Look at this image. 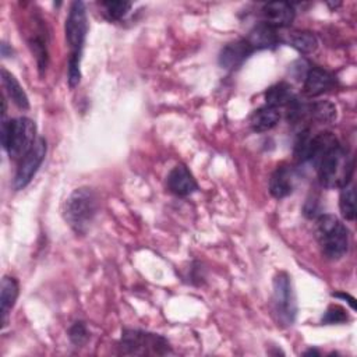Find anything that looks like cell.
Here are the masks:
<instances>
[{"instance_id": "cell-1", "label": "cell", "mask_w": 357, "mask_h": 357, "mask_svg": "<svg viewBox=\"0 0 357 357\" xmlns=\"http://www.w3.org/2000/svg\"><path fill=\"white\" fill-rule=\"evenodd\" d=\"M314 166L319 183L326 188H342L351 183L354 160L339 142L331 146Z\"/></svg>"}, {"instance_id": "cell-2", "label": "cell", "mask_w": 357, "mask_h": 357, "mask_svg": "<svg viewBox=\"0 0 357 357\" xmlns=\"http://www.w3.org/2000/svg\"><path fill=\"white\" fill-rule=\"evenodd\" d=\"M98 197L93 190L81 187L74 190L64 202L63 216L77 234H85L98 213Z\"/></svg>"}, {"instance_id": "cell-3", "label": "cell", "mask_w": 357, "mask_h": 357, "mask_svg": "<svg viewBox=\"0 0 357 357\" xmlns=\"http://www.w3.org/2000/svg\"><path fill=\"white\" fill-rule=\"evenodd\" d=\"M315 237L328 259H340L349 250V230L335 215L326 213L317 218Z\"/></svg>"}, {"instance_id": "cell-4", "label": "cell", "mask_w": 357, "mask_h": 357, "mask_svg": "<svg viewBox=\"0 0 357 357\" xmlns=\"http://www.w3.org/2000/svg\"><path fill=\"white\" fill-rule=\"evenodd\" d=\"M36 142V126L28 117H15L1 121V144L10 158L21 159Z\"/></svg>"}, {"instance_id": "cell-5", "label": "cell", "mask_w": 357, "mask_h": 357, "mask_svg": "<svg viewBox=\"0 0 357 357\" xmlns=\"http://www.w3.org/2000/svg\"><path fill=\"white\" fill-rule=\"evenodd\" d=\"M117 347L119 353L124 356H165L172 353L166 337L139 329H124Z\"/></svg>"}, {"instance_id": "cell-6", "label": "cell", "mask_w": 357, "mask_h": 357, "mask_svg": "<svg viewBox=\"0 0 357 357\" xmlns=\"http://www.w3.org/2000/svg\"><path fill=\"white\" fill-rule=\"evenodd\" d=\"M273 308L278 322L284 326L293 325L297 315V303L290 276L279 272L273 279Z\"/></svg>"}, {"instance_id": "cell-7", "label": "cell", "mask_w": 357, "mask_h": 357, "mask_svg": "<svg viewBox=\"0 0 357 357\" xmlns=\"http://www.w3.org/2000/svg\"><path fill=\"white\" fill-rule=\"evenodd\" d=\"M66 40L71 50L70 54H82L84 43L88 33V18L85 4L82 1H73L64 25Z\"/></svg>"}, {"instance_id": "cell-8", "label": "cell", "mask_w": 357, "mask_h": 357, "mask_svg": "<svg viewBox=\"0 0 357 357\" xmlns=\"http://www.w3.org/2000/svg\"><path fill=\"white\" fill-rule=\"evenodd\" d=\"M46 152H47L46 139L38 138L36 142L33 144V146L25 153V156L20 159V165L17 167L14 180H13V187L15 191L25 188L31 183V180L39 170V167L46 156Z\"/></svg>"}, {"instance_id": "cell-9", "label": "cell", "mask_w": 357, "mask_h": 357, "mask_svg": "<svg viewBox=\"0 0 357 357\" xmlns=\"http://www.w3.org/2000/svg\"><path fill=\"white\" fill-rule=\"evenodd\" d=\"M254 49L245 39H237L225 45L219 53V64L225 70L238 68L251 54Z\"/></svg>"}, {"instance_id": "cell-10", "label": "cell", "mask_w": 357, "mask_h": 357, "mask_svg": "<svg viewBox=\"0 0 357 357\" xmlns=\"http://www.w3.org/2000/svg\"><path fill=\"white\" fill-rule=\"evenodd\" d=\"M166 184L170 192L177 197H188L198 190V184L191 172L184 165H176L167 174Z\"/></svg>"}, {"instance_id": "cell-11", "label": "cell", "mask_w": 357, "mask_h": 357, "mask_svg": "<svg viewBox=\"0 0 357 357\" xmlns=\"http://www.w3.org/2000/svg\"><path fill=\"white\" fill-rule=\"evenodd\" d=\"M336 84V78L332 73L322 67H311L304 75V93L307 96H319Z\"/></svg>"}, {"instance_id": "cell-12", "label": "cell", "mask_w": 357, "mask_h": 357, "mask_svg": "<svg viewBox=\"0 0 357 357\" xmlns=\"http://www.w3.org/2000/svg\"><path fill=\"white\" fill-rule=\"evenodd\" d=\"M294 15H296L294 7L290 3L273 1V3H266L262 7V17H264L262 22L268 24L275 29L289 26L293 22Z\"/></svg>"}, {"instance_id": "cell-13", "label": "cell", "mask_w": 357, "mask_h": 357, "mask_svg": "<svg viewBox=\"0 0 357 357\" xmlns=\"http://www.w3.org/2000/svg\"><path fill=\"white\" fill-rule=\"evenodd\" d=\"M245 40L248 45L255 50L259 49H272L279 43V35L276 33V29L269 26L265 22H261L255 25L247 35Z\"/></svg>"}, {"instance_id": "cell-14", "label": "cell", "mask_w": 357, "mask_h": 357, "mask_svg": "<svg viewBox=\"0 0 357 357\" xmlns=\"http://www.w3.org/2000/svg\"><path fill=\"white\" fill-rule=\"evenodd\" d=\"M293 181L294 178L291 169L284 165L278 166L269 178V191L275 198L282 199L291 194Z\"/></svg>"}, {"instance_id": "cell-15", "label": "cell", "mask_w": 357, "mask_h": 357, "mask_svg": "<svg viewBox=\"0 0 357 357\" xmlns=\"http://www.w3.org/2000/svg\"><path fill=\"white\" fill-rule=\"evenodd\" d=\"M20 293L18 282L11 276H4L1 280V290H0V304H1V322L3 326L7 324L8 314L13 310L17 297Z\"/></svg>"}, {"instance_id": "cell-16", "label": "cell", "mask_w": 357, "mask_h": 357, "mask_svg": "<svg viewBox=\"0 0 357 357\" xmlns=\"http://www.w3.org/2000/svg\"><path fill=\"white\" fill-rule=\"evenodd\" d=\"M280 120V113L276 107L262 106L257 109L250 117V126L257 132H264L273 128Z\"/></svg>"}, {"instance_id": "cell-17", "label": "cell", "mask_w": 357, "mask_h": 357, "mask_svg": "<svg viewBox=\"0 0 357 357\" xmlns=\"http://www.w3.org/2000/svg\"><path fill=\"white\" fill-rule=\"evenodd\" d=\"M1 82H3V86L6 89L8 98L14 102V105L18 106L20 109L26 110L29 107L28 96H26L24 88L17 81V78L11 73H8L6 68H1Z\"/></svg>"}, {"instance_id": "cell-18", "label": "cell", "mask_w": 357, "mask_h": 357, "mask_svg": "<svg viewBox=\"0 0 357 357\" xmlns=\"http://www.w3.org/2000/svg\"><path fill=\"white\" fill-rule=\"evenodd\" d=\"M265 100H266V106L276 107V109L282 106H289L294 100L291 85L282 81L269 86L265 92Z\"/></svg>"}, {"instance_id": "cell-19", "label": "cell", "mask_w": 357, "mask_h": 357, "mask_svg": "<svg viewBox=\"0 0 357 357\" xmlns=\"http://www.w3.org/2000/svg\"><path fill=\"white\" fill-rule=\"evenodd\" d=\"M289 43L303 54H311L318 47V38L310 31H293L289 35Z\"/></svg>"}, {"instance_id": "cell-20", "label": "cell", "mask_w": 357, "mask_h": 357, "mask_svg": "<svg viewBox=\"0 0 357 357\" xmlns=\"http://www.w3.org/2000/svg\"><path fill=\"white\" fill-rule=\"evenodd\" d=\"M339 208L340 213L346 220H354L356 218V191L351 183L340 188L339 195Z\"/></svg>"}, {"instance_id": "cell-21", "label": "cell", "mask_w": 357, "mask_h": 357, "mask_svg": "<svg viewBox=\"0 0 357 357\" xmlns=\"http://www.w3.org/2000/svg\"><path fill=\"white\" fill-rule=\"evenodd\" d=\"M28 46L32 52V54L36 59V64L39 68V73L43 74L47 67V46H46V39L42 35H32L28 39Z\"/></svg>"}, {"instance_id": "cell-22", "label": "cell", "mask_w": 357, "mask_h": 357, "mask_svg": "<svg viewBox=\"0 0 357 357\" xmlns=\"http://www.w3.org/2000/svg\"><path fill=\"white\" fill-rule=\"evenodd\" d=\"M102 14L109 21H120L131 8L130 1H102Z\"/></svg>"}, {"instance_id": "cell-23", "label": "cell", "mask_w": 357, "mask_h": 357, "mask_svg": "<svg viewBox=\"0 0 357 357\" xmlns=\"http://www.w3.org/2000/svg\"><path fill=\"white\" fill-rule=\"evenodd\" d=\"M308 114L319 123H329L336 117V107L332 103L322 100L308 106Z\"/></svg>"}, {"instance_id": "cell-24", "label": "cell", "mask_w": 357, "mask_h": 357, "mask_svg": "<svg viewBox=\"0 0 357 357\" xmlns=\"http://www.w3.org/2000/svg\"><path fill=\"white\" fill-rule=\"evenodd\" d=\"M68 337L74 346H77V347L84 346L89 339V332H88L86 325L82 321L74 322L68 329Z\"/></svg>"}, {"instance_id": "cell-25", "label": "cell", "mask_w": 357, "mask_h": 357, "mask_svg": "<svg viewBox=\"0 0 357 357\" xmlns=\"http://www.w3.org/2000/svg\"><path fill=\"white\" fill-rule=\"evenodd\" d=\"M349 321V315L346 312V310L340 305H331L328 307V310L325 311L324 317H322V324L325 325H332V324H343Z\"/></svg>"}, {"instance_id": "cell-26", "label": "cell", "mask_w": 357, "mask_h": 357, "mask_svg": "<svg viewBox=\"0 0 357 357\" xmlns=\"http://www.w3.org/2000/svg\"><path fill=\"white\" fill-rule=\"evenodd\" d=\"M81 56L79 54H70L68 67H67V81L70 88H75L81 79Z\"/></svg>"}, {"instance_id": "cell-27", "label": "cell", "mask_w": 357, "mask_h": 357, "mask_svg": "<svg viewBox=\"0 0 357 357\" xmlns=\"http://www.w3.org/2000/svg\"><path fill=\"white\" fill-rule=\"evenodd\" d=\"M332 296L333 297H337V298H342V300H347V303L350 304V307L354 310L356 308V300L351 297V296H349V294H346V293H332Z\"/></svg>"}, {"instance_id": "cell-28", "label": "cell", "mask_w": 357, "mask_h": 357, "mask_svg": "<svg viewBox=\"0 0 357 357\" xmlns=\"http://www.w3.org/2000/svg\"><path fill=\"white\" fill-rule=\"evenodd\" d=\"M304 354H305V356H308V354H315V356H318L319 353H318L317 350H312V349H310V350H307Z\"/></svg>"}]
</instances>
